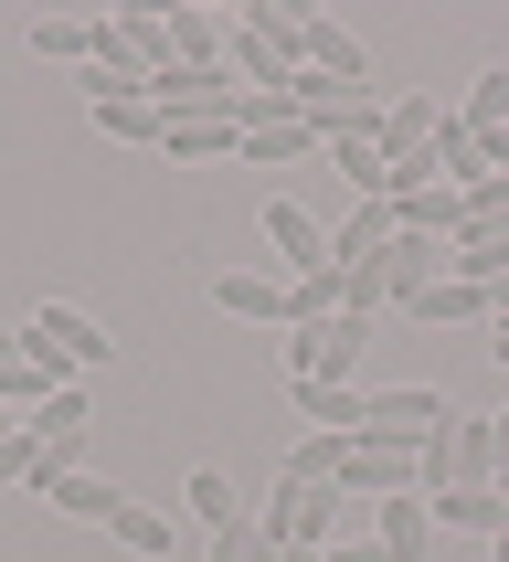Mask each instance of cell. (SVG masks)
I'll list each match as a JSON object with an SVG mask.
<instances>
[{"label": "cell", "instance_id": "4dcf8cb0", "mask_svg": "<svg viewBox=\"0 0 509 562\" xmlns=\"http://www.w3.org/2000/svg\"><path fill=\"white\" fill-rule=\"evenodd\" d=\"M488 350H499V372H509V329H488Z\"/></svg>", "mask_w": 509, "mask_h": 562}, {"label": "cell", "instance_id": "d6986e66", "mask_svg": "<svg viewBox=\"0 0 509 562\" xmlns=\"http://www.w3.org/2000/svg\"><path fill=\"white\" fill-rule=\"evenodd\" d=\"M318 149H329V170L350 181V202H382V191H393V170H382L372 138H318Z\"/></svg>", "mask_w": 509, "mask_h": 562}, {"label": "cell", "instance_id": "44dd1931", "mask_svg": "<svg viewBox=\"0 0 509 562\" xmlns=\"http://www.w3.org/2000/svg\"><path fill=\"white\" fill-rule=\"evenodd\" d=\"M436 181H445V191L477 181V127H467V117H436Z\"/></svg>", "mask_w": 509, "mask_h": 562}, {"label": "cell", "instance_id": "8992f818", "mask_svg": "<svg viewBox=\"0 0 509 562\" xmlns=\"http://www.w3.org/2000/svg\"><path fill=\"white\" fill-rule=\"evenodd\" d=\"M297 64H318V75L350 86V95H372V54H361V32H340L329 11H297Z\"/></svg>", "mask_w": 509, "mask_h": 562}, {"label": "cell", "instance_id": "484cf974", "mask_svg": "<svg viewBox=\"0 0 509 562\" xmlns=\"http://www.w3.org/2000/svg\"><path fill=\"white\" fill-rule=\"evenodd\" d=\"M456 117H467L477 138H488V127H509V64H499V75H477V86H467V106H456Z\"/></svg>", "mask_w": 509, "mask_h": 562}, {"label": "cell", "instance_id": "5bb4252c", "mask_svg": "<svg viewBox=\"0 0 509 562\" xmlns=\"http://www.w3.org/2000/svg\"><path fill=\"white\" fill-rule=\"evenodd\" d=\"M372 509H382V520H372L382 552H393V562H425V541H436V509H425V499H372Z\"/></svg>", "mask_w": 509, "mask_h": 562}, {"label": "cell", "instance_id": "5b68a950", "mask_svg": "<svg viewBox=\"0 0 509 562\" xmlns=\"http://www.w3.org/2000/svg\"><path fill=\"white\" fill-rule=\"evenodd\" d=\"M329 488H340V499H425V488H414V457L404 446H372V436L340 446V477H329Z\"/></svg>", "mask_w": 509, "mask_h": 562}, {"label": "cell", "instance_id": "ba28073f", "mask_svg": "<svg viewBox=\"0 0 509 562\" xmlns=\"http://www.w3.org/2000/svg\"><path fill=\"white\" fill-rule=\"evenodd\" d=\"M22 425H32V436H43V457H64V468H86V425H95L86 382H64V393H43V404H32Z\"/></svg>", "mask_w": 509, "mask_h": 562}, {"label": "cell", "instance_id": "ac0fdd59", "mask_svg": "<svg viewBox=\"0 0 509 562\" xmlns=\"http://www.w3.org/2000/svg\"><path fill=\"white\" fill-rule=\"evenodd\" d=\"M297 414L318 436H361V382H297Z\"/></svg>", "mask_w": 509, "mask_h": 562}, {"label": "cell", "instance_id": "f1b7e54d", "mask_svg": "<svg viewBox=\"0 0 509 562\" xmlns=\"http://www.w3.org/2000/svg\"><path fill=\"white\" fill-rule=\"evenodd\" d=\"M318 562H393V552H382V541H329Z\"/></svg>", "mask_w": 509, "mask_h": 562}, {"label": "cell", "instance_id": "30bf717a", "mask_svg": "<svg viewBox=\"0 0 509 562\" xmlns=\"http://www.w3.org/2000/svg\"><path fill=\"white\" fill-rule=\"evenodd\" d=\"M213 308L223 318H276L286 329V277L276 266H234V277H213Z\"/></svg>", "mask_w": 509, "mask_h": 562}, {"label": "cell", "instance_id": "7c38bea8", "mask_svg": "<svg viewBox=\"0 0 509 562\" xmlns=\"http://www.w3.org/2000/svg\"><path fill=\"white\" fill-rule=\"evenodd\" d=\"M393 234H404V223H393V202H350V213H340V234H329V266H372Z\"/></svg>", "mask_w": 509, "mask_h": 562}, {"label": "cell", "instance_id": "603a6c76", "mask_svg": "<svg viewBox=\"0 0 509 562\" xmlns=\"http://www.w3.org/2000/svg\"><path fill=\"white\" fill-rule=\"evenodd\" d=\"M43 393H64V382L43 372L32 350H11V361H0V404H11V414H32V404H43Z\"/></svg>", "mask_w": 509, "mask_h": 562}, {"label": "cell", "instance_id": "7402d4cb", "mask_svg": "<svg viewBox=\"0 0 509 562\" xmlns=\"http://www.w3.org/2000/svg\"><path fill=\"white\" fill-rule=\"evenodd\" d=\"M297 318H340V266H308V277H286V329Z\"/></svg>", "mask_w": 509, "mask_h": 562}, {"label": "cell", "instance_id": "1f68e13d", "mask_svg": "<svg viewBox=\"0 0 509 562\" xmlns=\"http://www.w3.org/2000/svg\"><path fill=\"white\" fill-rule=\"evenodd\" d=\"M488 562H509V531H499V541H488Z\"/></svg>", "mask_w": 509, "mask_h": 562}, {"label": "cell", "instance_id": "3957f363", "mask_svg": "<svg viewBox=\"0 0 509 562\" xmlns=\"http://www.w3.org/2000/svg\"><path fill=\"white\" fill-rule=\"evenodd\" d=\"M22 350H32V361H43L54 382H86V372H95V361H106L117 340H106V329H95L86 308H32V318H22Z\"/></svg>", "mask_w": 509, "mask_h": 562}, {"label": "cell", "instance_id": "d4e9b609", "mask_svg": "<svg viewBox=\"0 0 509 562\" xmlns=\"http://www.w3.org/2000/svg\"><path fill=\"white\" fill-rule=\"evenodd\" d=\"M340 308H350V318L393 308V277H382V255H372V266H340Z\"/></svg>", "mask_w": 509, "mask_h": 562}, {"label": "cell", "instance_id": "e0dca14e", "mask_svg": "<svg viewBox=\"0 0 509 562\" xmlns=\"http://www.w3.org/2000/svg\"><path fill=\"white\" fill-rule=\"evenodd\" d=\"M159 149L170 159H223V149H245V127L234 117H159Z\"/></svg>", "mask_w": 509, "mask_h": 562}, {"label": "cell", "instance_id": "9a60e30c", "mask_svg": "<svg viewBox=\"0 0 509 562\" xmlns=\"http://www.w3.org/2000/svg\"><path fill=\"white\" fill-rule=\"evenodd\" d=\"M414 318H436V329H488V286H467V277H436L425 297H414Z\"/></svg>", "mask_w": 509, "mask_h": 562}, {"label": "cell", "instance_id": "6da1fadb", "mask_svg": "<svg viewBox=\"0 0 509 562\" xmlns=\"http://www.w3.org/2000/svg\"><path fill=\"white\" fill-rule=\"evenodd\" d=\"M445 425H456V404H445L436 382H393V393H361V436H372V446H404V457H425Z\"/></svg>", "mask_w": 509, "mask_h": 562}, {"label": "cell", "instance_id": "4316f807", "mask_svg": "<svg viewBox=\"0 0 509 562\" xmlns=\"http://www.w3.org/2000/svg\"><path fill=\"white\" fill-rule=\"evenodd\" d=\"M95 127H106V138H138V149H159V106H149V95H127V106H95Z\"/></svg>", "mask_w": 509, "mask_h": 562}, {"label": "cell", "instance_id": "f546056e", "mask_svg": "<svg viewBox=\"0 0 509 562\" xmlns=\"http://www.w3.org/2000/svg\"><path fill=\"white\" fill-rule=\"evenodd\" d=\"M488 329H509V286H488Z\"/></svg>", "mask_w": 509, "mask_h": 562}, {"label": "cell", "instance_id": "2e32d148", "mask_svg": "<svg viewBox=\"0 0 509 562\" xmlns=\"http://www.w3.org/2000/svg\"><path fill=\"white\" fill-rule=\"evenodd\" d=\"M181 520H191V531H223V520H245L234 477H223V468H191V477H181Z\"/></svg>", "mask_w": 509, "mask_h": 562}, {"label": "cell", "instance_id": "52a82bcc", "mask_svg": "<svg viewBox=\"0 0 509 562\" xmlns=\"http://www.w3.org/2000/svg\"><path fill=\"white\" fill-rule=\"evenodd\" d=\"M265 245H276V277H308V266H329V223L276 191V202H265Z\"/></svg>", "mask_w": 509, "mask_h": 562}, {"label": "cell", "instance_id": "8fae6325", "mask_svg": "<svg viewBox=\"0 0 509 562\" xmlns=\"http://www.w3.org/2000/svg\"><path fill=\"white\" fill-rule=\"evenodd\" d=\"M445 277H467V286H509V223H467V234L445 245Z\"/></svg>", "mask_w": 509, "mask_h": 562}, {"label": "cell", "instance_id": "ffe728a7", "mask_svg": "<svg viewBox=\"0 0 509 562\" xmlns=\"http://www.w3.org/2000/svg\"><path fill=\"white\" fill-rule=\"evenodd\" d=\"M106 531H117L127 552H149V562H170V541H181V509H138V499H127L117 520H106Z\"/></svg>", "mask_w": 509, "mask_h": 562}, {"label": "cell", "instance_id": "9c48e42d", "mask_svg": "<svg viewBox=\"0 0 509 562\" xmlns=\"http://www.w3.org/2000/svg\"><path fill=\"white\" fill-rule=\"evenodd\" d=\"M32 488H43V499H54L64 520H95V531H106V520H117V509H127V488H106V477H95V468H64V457H54V468H43V477H32Z\"/></svg>", "mask_w": 509, "mask_h": 562}, {"label": "cell", "instance_id": "4fadbf2b", "mask_svg": "<svg viewBox=\"0 0 509 562\" xmlns=\"http://www.w3.org/2000/svg\"><path fill=\"white\" fill-rule=\"evenodd\" d=\"M425 509H436V531H477V541L509 531V499H499V488H436Z\"/></svg>", "mask_w": 509, "mask_h": 562}, {"label": "cell", "instance_id": "cb8c5ba5", "mask_svg": "<svg viewBox=\"0 0 509 562\" xmlns=\"http://www.w3.org/2000/svg\"><path fill=\"white\" fill-rule=\"evenodd\" d=\"M43 468H54V457H43V436H32V425H11V436H0V488H32Z\"/></svg>", "mask_w": 509, "mask_h": 562}, {"label": "cell", "instance_id": "83f0119b", "mask_svg": "<svg viewBox=\"0 0 509 562\" xmlns=\"http://www.w3.org/2000/svg\"><path fill=\"white\" fill-rule=\"evenodd\" d=\"M456 202H467V223H509V170H477Z\"/></svg>", "mask_w": 509, "mask_h": 562}, {"label": "cell", "instance_id": "7a4b0ae2", "mask_svg": "<svg viewBox=\"0 0 509 562\" xmlns=\"http://www.w3.org/2000/svg\"><path fill=\"white\" fill-rule=\"evenodd\" d=\"M340 488H308V477H276V499L255 509V531L276 541V552H329L340 541Z\"/></svg>", "mask_w": 509, "mask_h": 562}, {"label": "cell", "instance_id": "277c9868", "mask_svg": "<svg viewBox=\"0 0 509 562\" xmlns=\"http://www.w3.org/2000/svg\"><path fill=\"white\" fill-rule=\"evenodd\" d=\"M361 340H372V318H297L286 329V361H297V382H350L361 372Z\"/></svg>", "mask_w": 509, "mask_h": 562}]
</instances>
